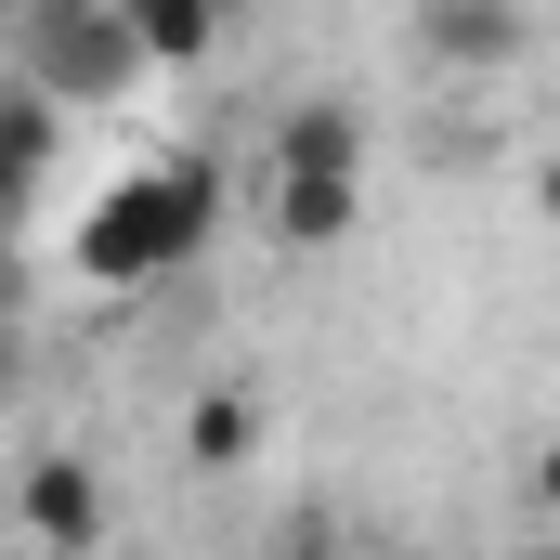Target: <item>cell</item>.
I'll return each mask as SVG.
<instances>
[{
  "mask_svg": "<svg viewBox=\"0 0 560 560\" xmlns=\"http://www.w3.org/2000/svg\"><path fill=\"white\" fill-rule=\"evenodd\" d=\"M522 560H560V548H522Z\"/></svg>",
  "mask_w": 560,
  "mask_h": 560,
  "instance_id": "cell-13",
  "label": "cell"
},
{
  "mask_svg": "<svg viewBox=\"0 0 560 560\" xmlns=\"http://www.w3.org/2000/svg\"><path fill=\"white\" fill-rule=\"evenodd\" d=\"M405 13H418V0H405Z\"/></svg>",
  "mask_w": 560,
  "mask_h": 560,
  "instance_id": "cell-14",
  "label": "cell"
},
{
  "mask_svg": "<svg viewBox=\"0 0 560 560\" xmlns=\"http://www.w3.org/2000/svg\"><path fill=\"white\" fill-rule=\"evenodd\" d=\"M287 560H352V548H326V535H300V548H287Z\"/></svg>",
  "mask_w": 560,
  "mask_h": 560,
  "instance_id": "cell-12",
  "label": "cell"
},
{
  "mask_svg": "<svg viewBox=\"0 0 560 560\" xmlns=\"http://www.w3.org/2000/svg\"><path fill=\"white\" fill-rule=\"evenodd\" d=\"M365 222V183L352 170H275V235L287 248H339Z\"/></svg>",
  "mask_w": 560,
  "mask_h": 560,
  "instance_id": "cell-5",
  "label": "cell"
},
{
  "mask_svg": "<svg viewBox=\"0 0 560 560\" xmlns=\"http://www.w3.org/2000/svg\"><path fill=\"white\" fill-rule=\"evenodd\" d=\"M535 509H548V522H560V430H548V443H535Z\"/></svg>",
  "mask_w": 560,
  "mask_h": 560,
  "instance_id": "cell-10",
  "label": "cell"
},
{
  "mask_svg": "<svg viewBox=\"0 0 560 560\" xmlns=\"http://www.w3.org/2000/svg\"><path fill=\"white\" fill-rule=\"evenodd\" d=\"M13 509H26V535H39L52 560H92V548H105V469H92V456H66V443H52V456H26Z\"/></svg>",
  "mask_w": 560,
  "mask_h": 560,
  "instance_id": "cell-3",
  "label": "cell"
},
{
  "mask_svg": "<svg viewBox=\"0 0 560 560\" xmlns=\"http://www.w3.org/2000/svg\"><path fill=\"white\" fill-rule=\"evenodd\" d=\"M275 170H365V131H352V105H300L275 131Z\"/></svg>",
  "mask_w": 560,
  "mask_h": 560,
  "instance_id": "cell-7",
  "label": "cell"
},
{
  "mask_svg": "<svg viewBox=\"0 0 560 560\" xmlns=\"http://www.w3.org/2000/svg\"><path fill=\"white\" fill-rule=\"evenodd\" d=\"M143 66V26L131 0H26V92H52V105H118Z\"/></svg>",
  "mask_w": 560,
  "mask_h": 560,
  "instance_id": "cell-2",
  "label": "cell"
},
{
  "mask_svg": "<svg viewBox=\"0 0 560 560\" xmlns=\"http://www.w3.org/2000/svg\"><path fill=\"white\" fill-rule=\"evenodd\" d=\"M535 209H548V222H560V156H548V170H535Z\"/></svg>",
  "mask_w": 560,
  "mask_h": 560,
  "instance_id": "cell-11",
  "label": "cell"
},
{
  "mask_svg": "<svg viewBox=\"0 0 560 560\" xmlns=\"http://www.w3.org/2000/svg\"><path fill=\"white\" fill-rule=\"evenodd\" d=\"M522 39H535L522 0H418V52L443 79H495V66H522Z\"/></svg>",
  "mask_w": 560,
  "mask_h": 560,
  "instance_id": "cell-4",
  "label": "cell"
},
{
  "mask_svg": "<svg viewBox=\"0 0 560 560\" xmlns=\"http://www.w3.org/2000/svg\"><path fill=\"white\" fill-rule=\"evenodd\" d=\"M52 183V92H13V196Z\"/></svg>",
  "mask_w": 560,
  "mask_h": 560,
  "instance_id": "cell-9",
  "label": "cell"
},
{
  "mask_svg": "<svg viewBox=\"0 0 560 560\" xmlns=\"http://www.w3.org/2000/svg\"><path fill=\"white\" fill-rule=\"evenodd\" d=\"M248 443H261V405H248V392H209V405L183 418V456H196V469H235Z\"/></svg>",
  "mask_w": 560,
  "mask_h": 560,
  "instance_id": "cell-8",
  "label": "cell"
},
{
  "mask_svg": "<svg viewBox=\"0 0 560 560\" xmlns=\"http://www.w3.org/2000/svg\"><path fill=\"white\" fill-rule=\"evenodd\" d=\"M209 222H222V170H209V156L131 170V183H105V209L79 222V275L92 287H156V275H183V261L209 248Z\"/></svg>",
  "mask_w": 560,
  "mask_h": 560,
  "instance_id": "cell-1",
  "label": "cell"
},
{
  "mask_svg": "<svg viewBox=\"0 0 560 560\" xmlns=\"http://www.w3.org/2000/svg\"><path fill=\"white\" fill-rule=\"evenodd\" d=\"M131 26H143L156 66H209V39L235 26V0H131Z\"/></svg>",
  "mask_w": 560,
  "mask_h": 560,
  "instance_id": "cell-6",
  "label": "cell"
}]
</instances>
